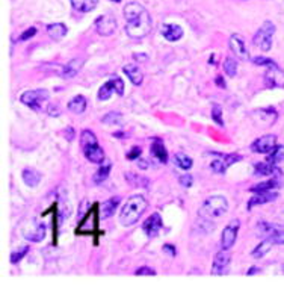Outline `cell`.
<instances>
[{"label": "cell", "instance_id": "e0dca14e", "mask_svg": "<svg viewBox=\"0 0 284 286\" xmlns=\"http://www.w3.org/2000/svg\"><path fill=\"white\" fill-rule=\"evenodd\" d=\"M278 194L275 191H264V193H256L254 197H251V200L248 201V209H251L254 206H258V204H264V203H271L274 200H277Z\"/></svg>", "mask_w": 284, "mask_h": 286}, {"label": "cell", "instance_id": "f35d334b", "mask_svg": "<svg viewBox=\"0 0 284 286\" xmlns=\"http://www.w3.org/2000/svg\"><path fill=\"white\" fill-rule=\"evenodd\" d=\"M110 79H112L113 85H115V92L118 95H124V82H123V79L118 78V76H112Z\"/></svg>", "mask_w": 284, "mask_h": 286}, {"label": "cell", "instance_id": "836d02e7", "mask_svg": "<svg viewBox=\"0 0 284 286\" xmlns=\"http://www.w3.org/2000/svg\"><path fill=\"white\" fill-rule=\"evenodd\" d=\"M174 162H176V165L177 167H180L181 170H189L192 167V164H194V161L189 158L187 155H184V153H177L176 156H174Z\"/></svg>", "mask_w": 284, "mask_h": 286}, {"label": "cell", "instance_id": "7c38bea8", "mask_svg": "<svg viewBox=\"0 0 284 286\" xmlns=\"http://www.w3.org/2000/svg\"><path fill=\"white\" fill-rule=\"evenodd\" d=\"M230 259L232 255L227 249H222L221 252L216 253L215 259H213V266H212V274L213 276H222L227 273V268L230 265Z\"/></svg>", "mask_w": 284, "mask_h": 286}, {"label": "cell", "instance_id": "7bdbcfd3", "mask_svg": "<svg viewBox=\"0 0 284 286\" xmlns=\"http://www.w3.org/2000/svg\"><path fill=\"white\" fill-rule=\"evenodd\" d=\"M135 274L136 276H156V271L151 270L150 266H142V268H139Z\"/></svg>", "mask_w": 284, "mask_h": 286}, {"label": "cell", "instance_id": "c3c4849f", "mask_svg": "<svg viewBox=\"0 0 284 286\" xmlns=\"http://www.w3.org/2000/svg\"><path fill=\"white\" fill-rule=\"evenodd\" d=\"M67 133H68V137H67V140H68V141H70V140L73 141V138H74V130L68 127V129H67Z\"/></svg>", "mask_w": 284, "mask_h": 286}, {"label": "cell", "instance_id": "9c48e42d", "mask_svg": "<svg viewBox=\"0 0 284 286\" xmlns=\"http://www.w3.org/2000/svg\"><path fill=\"white\" fill-rule=\"evenodd\" d=\"M242 156L236 155V153H230V155H216V158L212 161L210 164V168L212 171H215V173H225L227 168L232 167L233 164H236L237 161H240Z\"/></svg>", "mask_w": 284, "mask_h": 286}, {"label": "cell", "instance_id": "bcb514c9", "mask_svg": "<svg viewBox=\"0 0 284 286\" xmlns=\"http://www.w3.org/2000/svg\"><path fill=\"white\" fill-rule=\"evenodd\" d=\"M86 207H88V201L86 200H83V201H80V211H79V218H82V215L86 212Z\"/></svg>", "mask_w": 284, "mask_h": 286}, {"label": "cell", "instance_id": "7402d4cb", "mask_svg": "<svg viewBox=\"0 0 284 286\" xmlns=\"http://www.w3.org/2000/svg\"><path fill=\"white\" fill-rule=\"evenodd\" d=\"M278 173H280L278 167L271 164L269 161L256 164V174L257 176H272V174H278Z\"/></svg>", "mask_w": 284, "mask_h": 286}, {"label": "cell", "instance_id": "52a82bcc", "mask_svg": "<svg viewBox=\"0 0 284 286\" xmlns=\"http://www.w3.org/2000/svg\"><path fill=\"white\" fill-rule=\"evenodd\" d=\"M257 235L264 239H271L277 245L284 244V230H281L278 226L266 221H261L257 224Z\"/></svg>", "mask_w": 284, "mask_h": 286}, {"label": "cell", "instance_id": "5bb4252c", "mask_svg": "<svg viewBox=\"0 0 284 286\" xmlns=\"http://www.w3.org/2000/svg\"><path fill=\"white\" fill-rule=\"evenodd\" d=\"M264 82L269 88H283L284 86V71L275 64L272 67L268 68L266 74H264Z\"/></svg>", "mask_w": 284, "mask_h": 286}, {"label": "cell", "instance_id": "6da1fadb", "mask_svg": "<svg viewBox=\"0 0 284 286\" xmlns=\"http://www.w3.org/2000/svg\"><path fill=\"white\" fill-rule=\"evenodd\" d=\"M126 33L131 40H141L151 30V17L148 11L138 2H130L124 6Z\"/></svg>", "mask_w": 284, "mask_h": 286}, {"label": "cell", "instance_id": "ac0fdd59", "mask_svg": "<svg viewBox=\"0 0 284 286\" xmlns=\"http://www.w3.org/2000/svg\"><path fill=\"white\" fill-rule=\"evenodd\" d=\"M23 235L26 239H29L32 242H40L46 238V226L35 223V224H32L30 229H26Z\"/></svg>", "mask_w": 284, "mask_h": 286}, {"label": "cell", "instance_id": "cb8c5ba5", "mask_svg": "<svg viewBox=\"0 0 284 286\" xmlns=\"http://www.w3.org/2000/svg\"><path fill=\"white\" fill-rule=\"evenodd\" d=\"M47 35L52 38V40L59 41L67 35V26L64 23H53L47 26Z\"/></svg>", "mask_w": 284, "mask_h": 286}, {"label": "cell", "instance_id": "d6a6232c", "mask_svg": "<svg viewBox=\"0 0 284 286\" xmlns=\"http://www.w3.org/2000/svg\"><path fill=\"white\" fill-rule=\"evenodd\" d=\"M278 186H280V182L277 179H272V180H268V182H263V183H258V185L253 186L251 191L256 194V193H264V191H272Z\"/></svg>", "mask_w": 284, "mask_h": 286}, {"label": "cell", "instance_id": "60d3db41", "mask_svg": "<svg viewBox=\"0 0 284 286\" xmlns=\"http://www.w3.org/2000/svg\"><path fill=\"white\" fill-rule=\"evenodd\" d=\"M36 32H38V29H36V28H29L27 30H25V32L20 35V38H18V40H20V41H26V40H29V38L35 36V35H36Z\"/></svg>", "mask_w": 284, "mask_h": 286}, {"label": "cell", "instance_id": "f546056e", "mask_svg": "<svg viewBox=\"0 0 284 286\" xmlns=\"http://www.w3.org/2000/svg\"><path fill=\"white\" fill-rule=\"evenodd\" d=\"M110 168H112V164L110 162H106L103 164L99 170H97V173L94 174V182H96L97 185L103 183L107 177H109V173H110Z\"/></svg>", "mask_w": 284, "mask_h": 286}, {"label": "cell", "instance_id": "681fc988", "mask_svg": "<svg viewBox=\"0 0 284 286\" xmlns=\"http://www.w3.org/2000/svg\"><path fill=\"white\" fill-rule=\"evenodd\" d=\"M138 161H139V162H138V164H139V168H147V167H148V164H147L144 159H138Z\"/></svg>", "mask_w": 284, "mask_h": 286}, {"label": "cell", "instance_id": "277c9868", "mask_svg": "<svg viewBox=\"0 0 284 286\" xmlns=\"http://www.w3.org/2000/svg\"><path fill=\"white\" fill-rule=\"evenodd\" d=\"M227 211H229V201H227V199L222 196H212L203 203L200 209V217L204 220L218 218L222 217Z\"/></svg>", "mask_w": 284, "mask_h": 286}, {"label": "cell", "instance_id": "3957f363", "mask_svg": "<svg viewBox=\"0 0 284 286\" xmlns=\"http://www.w3.org/2000/svg\"><path fill=\"white\" fill-rule=\"evenodd\" d=\"M82 148H83V155L85 158L92 162V164H102L104 162V151L99 145L96 135L91 130H83L82 132V140H80Z\"/></svg>", "mask_w": 284, "mask_h": 286}, {"label": "cell", "instance_id": "4316f807", "mask_svg": "<svg viewBox=\"0 0 284 286\" xmlns=\"http://www.w3.org/2000/svg\"><path fill=\"white\" fill-rule=\"evenodd\" d=\"M23 180H25V183L27 185V186H30V188H33V186H36L38 183L41 182V174L38 173V171H35V170H30V168H26L25 171H23Z\"/></svg>", "mask_w": 284, "mask_h": 286}, {"label": "cell", "instance_id": "9a60e30c", "mask_svg": "<svg viewBox=\"0 0 284 286\" xmlns=\"http://www.w3.org/2000/svg\"><path fill=\"white\" fill-rule=\"evenodd\" d=\"M160 33L163 35L165 40L176 43L183 36V28L180 25H162L160 26Z\"/></svg>", "mask_w": 284, "mask_h": 286}, {"label": "cell", "instance_id": "484cf974", "mask_svg": "<svg viewBox=\"0 0 284 286\" xmlns=\"http://www.w3.org/2000/svg\"><path fill=\"white\" fill-rule=\"evenodd\" d=\"M120 203H121V197H112L107 201H104V204L102 207L103 217H112L113 214H115L117 209H118Z\"/></svg>", "mask_w": 284, "mask_h": 286}, {"label": "cell", "instance_id": "ab89813d", "mask_svg": "<svg viewBox=\"0 0 284 286\" xmlns=\"http://www.w3.org/2000/svg\"><path fill=\"white\" fill-rule=\"evenodd\" d=\"M179 182H180V185L184 186V188H191L192 183H194V179H192L191 174H183V176H180Z\"/></svg>", "mask_w": 284, "mask_h": 286}, {"label": "cell", "instance_id": "2e32d148", "mask_svg": "<svg viewBox=\"0 0 284 286\" xmlns=\"http://www.w3.org/2000/svg\"><path fill=\"white\" fill-rule=\"evenodd\" d=\"M230 49L232 52H234L236 56H239L240 59H248V52L247 47H245L243 38L237 33H233L230 36Z\"/></svg>", "mask_w": 284, "mask_h": 286}, {"label": "cell", "instance_id": "7dc6e473", "mask_svg": "<svg viewBox=\"0 0 284 286\" xmlns=\"http://www.w3.org/2000/svg\"><path fill=\"white\" fill-rule=\"evenodd\" d=\"M215 82L221 86V88H225V84H224V79H222V76H218V78L215 79Z\"/></svg>", "mask_w": 284, "mask_h": 286}, {"label": "cell", "instance_id": "ba28073f", "mask_svg": "<svg viewBox=\"0 0 284 286\" xmlns=\"http://www.w3.org/2000/svg\"><path fill=\"white\" fill-rule=\"evenodd\" d=\"M239 229H240V221L239 220H233L232 223H229V226L224 229L222 236H221V245H222V249L230 250L232 247L234 245V242L237 239Z\"/></svg>", "mask_w": 284, "mask_h": 286}, {"label": "cell", "instance_id": "f1b7e54d", "mask_svg": "<svg viewBox=\"0 0 284 286\" xmlns=\"http://www.w3.org/2000/svg\"><path fill=\"white\" fill-rule=\"evenodd\" d=\"M113 91H115V85H113V82H112V79H110V81H107L106 84H103V85L100 86V89H99V95H97L99 100H102V102L109 100V99L112 97Z\"/></svg>", "mask_w": 284, "mask_h": 286}, {"label": "cell", "instance_id": "4fadbf2b", "mask_svg": "<svg viewBox=\"0 0 284 286\" xmlns=\"http://www.w3.org/2000/svg\"><path fill=\"white\" fill-rule=\"evenodd\" d=\"M160 229H162V217L159 212H155V214H151L142 224V230L144 233L148 236V238H155L159 235L160 232Z\"/></svg>", "mask_w": 284, "mask_h": 286}, {"label": "cell", "instance_id": "7a4b0ae2", "mask_svg": "<svg viewBox=\"0 0 284 286\" xmlns=\"http://www.w3.org/2000/svg\"><path fill=\"white\" fill-rule=\"evenodd\" d=\"M148 203H147V199L141 194H136V196H131L127 203L121 207L120 211V223L123 226H131L135 224L141 215L144 214V211L147 209Z\"/></svg>", "mask_w": 284, "mask_h": 286}, {"label": "cell", "instance_id": "8992f818", "mask_svg": "<svg viewBox=\"0 0 284 286\" xmlns=\"http://www.w3.org/2000/svg\"><path fill=\"white\" fill-rule=\"evenodd\" d=\"M50 99V94L47 89H32V91H26L22 94V103H25L26 106H29L33 111H41L43 105L47 103Z\"/></svg>", "mask_w": 284, "mask_h": 286}, {"label": "cell", "instance_id": "30bf717a", "mask_svg": "<svg viewBox=\"0 0 284 286\" xmlns=\"http://www.w3.org/2000/svg\"><path fill=\"white\" fill-rule=\"evenodd\" d=\"M275 147H277L275 135H263L251 144V150L254 153H260V155H269Z\"/></svg>", "mask_w": 284, "mask_h": 286}, {"label": "cell", "instance_id": "b9f144b4", "mask_svg": "<svg viewBox=\"0 0 284 286\" xmlns=\"http://www.w3.org/2000/svg\"><path fill=\"white\" fill-rule=\"evenodd\" d=\"M139 155H141V148L139 147H133L131 148L129 153L126 155V158L129 159V161H135V159H138L139 158Z\"/></svg>", "mask_w": 284, "mask_h": 286}, {"label": "cell", "instance_id": "e575fe53", "mask_svg": "<svg viewBox=\"0 0 284 286\" xmlns=\"http://www.w3.org/2000/svg\"><path fill=\"white\" fill-rule=\"evenodd\" d=\"M224 71L230 76V78H234L237 73V62L233 58H227L224 61Z\"/></svg>", "mask_w": 284, "mask_h": 286}, {"label": "cell", "instance_id": "5b68a950", "mask_svg": "<svg viewBox=\"0 0 284 286\" xmlns=\"http://www.w3.org/2000/svg\"><path fill=\"white\" fill-rule=\"evenodd\" d=\"M275 33V26L271 22H264L263 26L256 32L253 38V44L263 52H269L272 46V36Z\"/></svg>", "mask_w": 284, "mask_h": 286}, {"label": "cell", "instance_id": "8d00e7d4", "mask_svg": "<svg viewBox=\"0 0 284 286\" xmlns=\"http://www.w3.org/2000/svg\"><path fill=\"white\" fill-rule=\"evenodd\" d=\"M27 250H29V247L26 245V247H23V249H20L18 252L11 253V263H18V262H20V260L26 256Z\"/></svg>", "mask_w": 284, "mask_h": 286}, {"label": "cell", "instance_id": "f907efd6", "mask_svg": "<svg viewBox=\"0 0 284 286\" xmlns=\"http://www.w3.org/2000/svg\"><path fill=\"white\" fill-rule=\"evenodd\" d=\"M257 270H258V268H256V266H253V268H250V271H248L247 274H248V276H253V274H257V273H258Z\"/></svg>", "mask_w": 284, "mask_h": 286}, {"label": "cell", "instance_id": "603a6c76", "mask_svg": "<svg viewBox=\"0 0 284 286\" xmlns=\"http://www.w3.org/2000/svg\"><path fill=\"white\" fill-rule=\"evenodd\" d=\"M99 5V0H71V6L77 12H91Z\"/></svg>", "mask_w": 284, "mask_h": 286}, {"label": "cell", "instance_id": "ee69618b", "mask_svg": "<svg viewBox=\"0 0 284 286\" xmlns=\"http://www.w3.org/2000/svg\"><path fill=\"white\" fill-rule=\"evenodd\" d=\"M47 112H49V115H52V117H58V115H61V109H59V108H56V106H53V105L47 106Z\"/></svg>", "mask_w": 284, "mask_h": 286}, {"label": "cell", "instance_id": "ffe728a7", "mask_svg": "<svg viewBox=\"0 0 284 286\" xmlns=\"http://www.w3.org/2000/svg\"><path fill=\"white\" fill-rule=\"evenodd\" d=\"M151 155H153L160 164L168 162L166 148H165V144L160 138H156V140H153V143H151Z\"/></svg>", "mask_w": 284, "mask_h": 286}, {"label": "cell", "instance_id": "d590c367", "mask_svg": "<svg viewBox=\"0 0 284 286\" xmlns=\"http://www.w3.org/2000/svg\"><path fill=\"white\" fill-rule=\"evenodd\" d=\"M212 118H213V121L218 124V126H224V120H222V109H221V106L219 105H215L213 108H212Z\"/></svg>", "mask_w": 284, "mask_h": 286}, {"label": "cell", "instance_id": "f6af8a7d", "mask_svg": "<svg viewBox=\"0 0 284 286\" xmlns=\"http://www.w3.org/2000/svg\"><path fill=\"white\" fill-rule=\"evenodd\" d=\"M163 252H166V253H169L173 257L176 256V250H174V245H171V244H166L165 247H163Z\"/></svg>", "mask_w": 284, "mask_h": 286}, {"label": "cell", "instance_id": "d4e9b609", "mask_svg": "<svg viewBox=\"0 0 284 286\" xmlns=\"http://www.w3.org/2000/svg\"><path fill=\"white\" fill-rule=\"evenodd\" d=\"M68 109L74 114H83L86 109V99L83 95H76L74 99L68 102Z\"/></svg>", "mask_w": 284, "mask_h": 286}, {"label": "cell", "instance_id": "83f0119b", "mask_svg": "<svg viewBox=\"0 0 284 286\" xmlns=\"http://www.w3.org/2000/svg\"><path fill=\"white\" fill-rule=\"evenodd\" d=\"M272 245H275L271 239H264V241H261L256 249L253 250V257H256V259H260V257H263L266 253H269V250L272 249Z\"/></svg>", "mask_w": 284, "mask_h": 286}, {"label": "cell", "instance_id": "d6986e66", "mask_svg": "<svg viewBox=\"0 0 284 286\" xmlns=\"http://www.w3.org/2000/svg\"><path fill=\"white\" fill-rule=\"evenodd\" d=\"M82 65H83V61H82V59H79V58L71 59L70 62H67V64L62 67L61 76H62L64 79H71V78H74V76L80 71Z\"/></svg>", "mask_w": 284, "mask_h": 286}, {"label": "cell", "instance_id": "8fae6325", "mask_svg": "<svg viewBox=\"0 0 284 286\" xmlns=\"http://www.w3.org/2000/svg\"><path fill=\"white\" fill-rule=\"evenodd\" d=\"M96 29L97 33L102 36H109L117 30V20L112 14H103L102 17L97 18L96 22Z\"/></svg>", "mask_w": 284, "mask_h": 286}, {"label": "cell", "instance_id": "4dcf8cb0", "mask_svg": "<svg viewBox=\"0 0 284 286\" xmlns=\"http://www.w3.org/2000/svg\"><path fill=\"white\" fill-rule=\"evenodd\" d=\"M268 161L271 162V164H274V165H280V164H283L284 162V147L283 145H277L271 153H269V156H268Z\"/></svg>", "mask_w": 284, "mask_h": 286}, {"label": "cell", "instance_id": "74e56055", "mask_svg": "<svg viewBox=\"0 0 284 286\" xmlns=\"http://www.w3.org/2000/svg\"><path fill=\"white\" fill-rule=\"evenodd\" d=\"M253 62H254L256 65H261V67H266V68L275 65V62H274L272 59L264 58V56H257V58H253Z\"/></svg>", "mask_w": 284, "mask_h": 286}, {"label": "cell", "instance_id": "816d5d0a", "mask_svg": "<svg viewBox=\"0 0 284 286\" xmlns=\"http://www.w3.org/2000/svg\"><path fill=\"white\" fill-rule=\"evenodd\" d=\"M112 2H115V3H120V2H121V0H112Z\"/></svg>", "mask_w": 284, "mask_h": 286}, {"label": "cell", "instance_id": "44dd1931", "mask_svg": "<svg viewBox=\"0 0 284 286\" xmlns=\"http://www.w3.org/2000/svg\"><path fill=\"white\" fill-rule=\"evenodd\" d=\"M124 73L126 76L130 79V82L133 84V85H141L142 84V79H144V74L141 71V68L135 64H127L124 65Z\"/></svg>", "mask_w": 284, "mask_h": 286}, {"label": "cell", "instance_id": "1f68e13d", "mask_svg": "<svg viewBox=\"0 0 284 286\" xmlns=\"http://www.w3.org/2000/svg\"><path fill=\"white\" fill-rule=\"evenodd\" d=\"M102 121L104 124H109V126H121L123 124V115L120 112L112 111V112L106 114V115L102 118Z\"/></svg>", "mask_w": 284, "mask_h": 286}]
</instances>
